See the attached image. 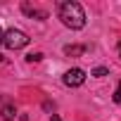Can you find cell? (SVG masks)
<instances>
[{"label":"cell","instance_id":"cell-5","mask_svg":"<svg viewBox=\"0 0 121 121\" xmlns=\"http://www.w3.org/2000/svg\"><path fill=\"white\" fill-rule=\"evenodd\" d=\"M83 52H86L83 45H67V48H64V55H69V57H78V55H83Z\"/></svg>","mask_w":121,"mask_h":121},{"label":"cell","instance_id":"cell-11","mask_svg":"<svg viewBox=\"0 0 121 121\" xmlns=\"http://www.w3.org/2000/svg\"><path fill=\"white\" fill-rule=\"evenodd\" d=\"M3 36H5V31H3V29H0V45H3Z\"/></svg>","mask_w":121,"mask_h":121},{"label":"cell","instance_id":"cell-12","mask_svg":"<svg viewBox=\"0 0 121 121\" xmlns=\"http://www.w3.org/2000/svg\"><path fill=\"white\" fill-rule=\"evenodd\" d=\"M119 57H121V43H119Z\"/></svg>","mask_w":121,"mask_h":121},{"label":"cell","instance_id":"cell-8","mask_svg":"<svg viewBox=\"0 0 121 121\" xmlns=\"http://www.w3.org/2000/svg\"><path fill=\"white\" fill-rule=\"evenodd\" d=\"M26 59H29V62H40L43 55H40V52H31V55H26Z\"/></svg>","mask_w":121,"mask_h":121},{"label":"cell","instance_id":"cell-7","mask_svg":"<svg viewBox=\"0 0 121 121\" xmlns=\"http://www.w3.org/2000/svg\"><path fill=\"white\" fill-rule=\"evenodd\" d=\"M107 74H109V71H107L104 67H97V69H93V71H90V76H107Z\"/></svg>","mask_w":121,"mask_h":121},{"label":"cell","instance_id":"cell-3","mask_svg":"<svg viewBox=\"0 0 121 121\" xmlns=\"http://www.w3.org/2000/svg\"><path fill=\"white\" fill-rule=\"evenodd\" d=\"M64 86H69V88H78V86H83V81H86V71L83 69H78V67H74V69H69L67 74H64Z\"/></svg>","mask_w":121,"mask_h":121},{"label":"cell","instance_id":"cell-10","mask_svg":"<svg viewBox=\"0 0 121 121\" xmlns=\"http://www.w3.org/2000/svg\"><path fill=\"white\" fill-rule=\"evenodd\" d=\"M50 119H52V121H62V119H59V114H52Z\"/></svg>","mask_w":121,"mask_h":121},{"label":"cell","instance_id":"cell-2","mask_svg":"<svg viewBox=\"0 0 121 121\" xmlns=\"http://www.w3.org/2000/svg\"><path fill=\"white\" fill-rule=\"evenodd\" d=\"M29 40H31V38H29L24 31H19V29H10V31H5V36H3V45L10 48V50H22V48L29 45Z\"/></svg>","mask_w":121,"mask_h":121},{"label":"cell","instance_id":"cell-1","mask_svg":"<svg viewBox=\"0 0 121 121\" xmlns=\"http://www.w3.org/2000/svg\"><path fill=\"white\" fill-rule=\"evenodd\" d=\"M59 19H62L64 26L78 31L86 26V12L78 3H71V0H67V3H59Z\"/></svg>","mask_w":121,"mask_h":121},{"label":"cell","instance_id":"cell-4","mask_svg":"<svg viewBox=\"0 0 121 121\" xmlns=\"http://www.w3.org/2000/svg\"><path fill=\"white\" fill-rule=\"evenodd\" d=\"M22 10H24V14H29V17L48 19V12H45V10H38V7H31V5H22Z\"/></svg>","mask_w":121,"mask_h":121},{"label":"cell","instance_id":"cell-9","mask_svg":"<svg viewBox=\"0 0 121 121\" xmlns=\"http://www.w3.org/2000/svg\"><path fill=\"white\" fill-rule=\"evenodd\" d=\"M114 102H121V81L116 86V93H114Z\"/></svg>","mask_w":121,"mask_h":121},{"label":"cell","instance_id":"cell-6","mask_svg":"<svg viewBox=\"0 0 121 121\" xmlns=\"http://www.w3.org/2000/svg\"><path fill=\"white\" fill-rule=\"evenodd\" d=\"M0 114H3V119H5V121H12L17 112H14V107H12V104H5V107H3V112H0Z\"/></svg>","mask_w":121,"mask_h":121}]
</instances>
